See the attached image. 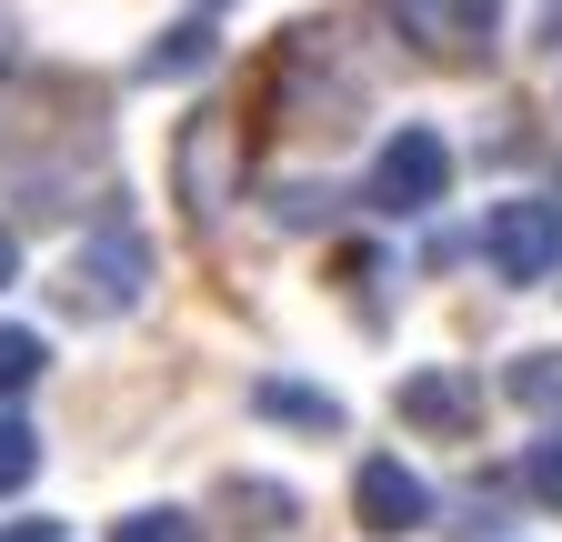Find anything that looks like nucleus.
Here are the masks:
<instances>
[{
	"mask_svg": "<svg viewBox=\"0 0 562 542\" xmlns=\"http://www.w3.org/2000/svg\"><path fill=\"white\" fill-rule=\"evenodd\" d=\"M392 413H402L412 432H442V442H462V432L482 422V392H472L462 372H402V382H392Z\"/></svg>",
	"mask_w": 562,
	"mask_h": 542,
	"instance_id": "nucleus-6",
	"label": "nucleus"
},
{
	"mask_svg": "<svg viewBox=\"0 0 562 542\" xmlns=\"http://www.w3.org/2000/svg\"><path fill=\"white\" fill-rule=\"evenodd\" d=\"M522 493H532V503H552V512H562V422H552V432H542V442H532V452H522Z\"/></svg>",
	"mask_w": 562,
	"mask_h": 542,
	"instance_id": "nucleus-14",
	"label": "nucleus"
},
{
	"mask_svg": "<svg viewBox=\"0 0 562 542\" xmlns=\"http://www.w3.org/2000/svg\"><path fill=\"white\" fill-rule=\"evenodd\" d=\"M11 282H21V241L0 232V292H11Z\"/></svg>",
	"mask_w": 562,
	"mask_h": 542,
	"instance_id": "nucleus-16",
	"label": "nucleus"
},
{
	"mask_svg": "<svg viewBox=\"0 0 562 542\" xmlns=\"http://www.w3.org/2000/svg\"><path fill=\"white\" fill-rule=\"evenodd\" d=\"M251 413H261V422H292V432H341V402H331V392H302V382H261Z\"/></svg>",
	"mask_w": 562,
	"mask_h": 542,
	"instance_id": "nucleus-9",
	"label": "nucleus"
},
{
	"mask_svg": "<svg viewBox=\"0 0 562 542\" xmlns=\"http://www.w3.org/2000/svg\"><path fill=\"white\" fill-rule=\"evenodd\" d=\"M222 142H232V121H191V131H181V191H191V222L222 201Z\"/></svg>",
	"mask_w": 562,
	"mask_h": 542,
	"instance_id": "nucleus-7",
	"label": "nucleus"
},
{
	"mask_svg": "<svg viewBox=\"0 0 562 542\" xmlns=\"http://www.w3.org/2000/svg\"><path fill=\"white\" fill-rule=\"evenodd\" d=\"M111 542H201V522H191L181 503H151V512H121Z\"/></svg>",
	"mask_w": 562,
	"mask_h": 542,
	"instance_id": "nucleus-12",
	"label": "nucleus"
},
{
	"mask_svg": "<svg viewBox=\"0 0 562 542\" xmlns=\"http://www.w3.org/2000/svg\"><path fill=\"white\" fill-rule=\"evenodd\" d=\"M552 191H562V181H552ZM552 212H562V201H552Z\"/></svg>",
	"mask_w": 562,
	"mask_h": 542,
	"instance_id": "nucleus-17",
	"label": "nucleus"
},
{
	"mask_svg": "<svg viewBox=\"0 0 562 542\" xmlns=\"http://www.w3.org/2000/svg\"><path fill=\"white\" fill-rule=\"evenodd\" d=\"M211 50H222L211 21H171L151 50H140V81H191V71H211Z\"/></svg>",
	"mask_w": 562,
	"mask_h": 542,
	"instance_id": "nucleus-8",
	"label": "nucleus"
},
{
	"mask_svg": "<svg viewBox=\"0 0 562 542\" xmlns=\"http://www.w3.org/2000/svg\"><path fill=\"white\" fill-rule=\"evenodd\" d=\"M382 21H392L422 60L472 71V60H492V41H503V0H382Z\"/></svg>",
	"mask_w": 562,
	"mask_h": 542,
	"instance_id": "nucleus-1",
	"label": "nucleus"
},
{
	"mask_svg": "<svg viewBox=\"0 0 562 542\" xmlns=\"http://www.w3.org/2000/svg\"><path fill=\"white\" fill-rule=\"evenodd\" d=\"M503 392L522 402V413H552V422H562V352H522V362L503 372Z\"/></svg>",
	"mask_w": 562,
	"mask_h": 542,
	"instance_id": "nucleus-10",
	"label": "nucleus"
},
{
	"mask_svg": "<svg viewBox=\"0 0 562 542\" xmlns=\"http://www.w3.org/2000/svg\"><path fill=\"white\" fill-rule=\"evenodd\" d=\"M41 362H50V352H41V331L0 321V402H11V392H31V382H41Z\"/></svg>",
	"mask_w": 562,
	"mask_h": 542,
	"instance_id": "nucleus-11",
	"label": "nucleus"
},
{
	"mask_svg": "<svg viewBox=\"0 0 562 542\" xmlns=\"http://www.w3.org/2000/svg\"><path fill=\"white\" fill-rule=\"evenodd\" d=\"M31 472H41V432H31L21 413H0V493H21Z\"/></svg>",
	"mask_w": 562,
	"mask_h": 542,
	"instance_id": "nucleus-13",
	"label": "nucleus"
},
{
	"mask_svg": "<svg viewBox=\"0 0 562 542\" xmlns=\"http://www.w3.org/2000/svg\"><path fill=\"white\" fill-rule=\"evenodd\" d=\"M482 261L503 271V282H552L562 271V212L552 201H503V212H482Z\"/></svg>",
	"mask_w": 562,
	"mask_h": 542,
	"instance_id": "nucleus-4",
	"label": "nucleus"
},
{
	"mask_svg": "<svg viewBox=\"0 0 562 542\" xmlns=\"http://www.w3.org/2000/svg\"><path fill=\"white\" fill-rule=\"evenodd\" d=\"M351 512H362V532H422L432 522V483H422V472L402 462V452H372L362 472H351Z\"/></svg>",
	"mask_w": 562,
	"mask_h": 542,
	"instance_id": "nucleus-5",
	"label": "nucleus"
},
{
	"mask_svg": "<svg viewBox=\"0 0 562 542\" xmlns=\"http://www.w3.org/2000/svg\"><path fill=\"white\" fill-rule=\"evenodd\" d=\"M442 191H452V151H442V131L402 121L392 142L372 151V181H362V201H372V212H392V222H412V212H432Z\"/></svg>",
	"mask_w": 562,
	"mask_h": 542,
	"instance_id": "nucleus-3",
	"label": "nucleus"
},
{
	"mask_svg": "<svg viewBox=\"0 0 562 542\" xmlns=\"http://www.w3.org/2000/svg\"><path fill=\"white\" fill-rule=\"evenodd\" d=\"M140 282H151L140 232H91L81 251H70V271H60V312H70V321H111V312L140 302Z\"/></svg>",
	"mask_w": 562,
	"mask_h": 542,
	"instance_id": "nucleus-2",
	"label": "nucleus"
},
{
	"mask_svg": "<svg viewBox=\"0 0 562 542\" xmlns=\"http://www.w3.org/2000/svg\"><path fill=\"white\" fill-rule=\"evenodd\" d=\"M0 542H60V522H11Z\"/></svg>",
	"mask_w": 562,
	"mask_h": 542,
	"instance_id": "nucleus-15",
	"label": "nucleus"
}]
</instances>
